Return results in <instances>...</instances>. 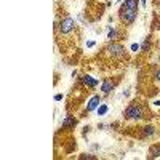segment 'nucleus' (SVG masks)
Wrapping results in <instances>:
<instances>
[{"label": "nucleus", "instance_id": "nucleus-6", "mask_svg": "<svg viewBox=\"0 0 160 160\" xmlns=\"http://www.w3.org/2000/svg\"><path fill=\"white\" fill-rule=\"evenodd\" d=\"M101 90H102V93H111L112 90H114V83H112V80H109V78H106L104 82L101 83Z\"/></svg>", "mask_w": 160, "mask_h": 160}, {"label": "nucleus", "instance_id": "nucleus-16", "mask_svg": "<svg viewBox=\"0 0 160 160\" xmlns=\"http://www.w3.org/2000/svg\"><path fill=\"white\" fill-rule=\"evenodd\" d=\"M62 99V95H55V101H61Z\"/></svg>", "mask_w": 160, "mask_h": 160}, {"label": "nucleus", "instance_id": "nucleus-7", "mask_svg": "<svg viewBox=\"0 0 160 160\" xmlns=\"http://www.w3.org/2000/svg\"><path fill=\"white\" fill-rule=\"evenodd\" d=\"M82 82H83V85L91 87V88L98 85V80H96V78H93L91 75H83V77H82Z\"/></svg>", "mask_w": 160, "mask_h": 160}, {"label": "nucleus", "instance_id": "nucleus-19", "mask_svg": "<svg viewBox=\"0 0 160 160\" xmlns=\"http://www.w3.org/2000/svg\"><path fill=\"white\" fill-rule=\"evenodd\" d=\"M93 45H95V42H88V43H87V47H88V48H91Z\"/></svg>", "mask_w": 160, "mask_h": 160}, {"label": "nucleus", "instance_id": "nucleus-2", "mask_svg": "<svg viewBox=\"0 0 160 160\" xmlns=\"http://www.w3.org/2000/svg\"><path fill=\"white\" fill-rule=\"evenodd\" d=\"M125 117L127 118H135L139 120L142 117V108L139 104H130L128 108L125 109Z\"/></svg>", "mask_w": 160, "mask_h": 160}, {"label": "nucleus", "instance_id": "nucleus-21", "mask_svg": "<svg viewBox=\"0 0 160 160\" xmlns=\"http://www.w3.org/2000/svg\"><path fill=\"white\" fill-rule=\"evenodd\" d=\"M118 2H122V0H118Z\"/></svg>", "mask_w": 160, "mask_h": 160}, {"label": "nucleus", "instance_id": "nucleus-20", "mask_svg": "<svg viewBox=\"0 0 160 160\" xmlns=\"http://www.w3.org/2000/svg\"><path fill=\"white\" fill-rule=\"evenodd\" d=\"M146 2H148V0H141V3H142V7H146Z\"/></svg>", "mask_w": 160, "mask_h": 160}, {"label": "nucleus", "instance_id": "nucleus-5", "mask_svg": "<svg viewBox=\"0 0 160 160\" xmlns=\"http://www.w3.org/2000/svg\"><path fill=\"white\" fill-rule=\"evenodd\" d=\"M99 102H101V96H93V98L90 99L88 106H87V111H88V112H91V111L98 109V108H99Z\"/></svg>", "mask_w": 160, "mask_h": 160}, {"label": "nucleus", "instance_id": "nucleus-18", "mask_svg": "<svg viewBox=\"0 0 160 160\" xmlns=\"http://www.w3.org/2000/svg\"><path fill=\"white\" fill-rule=\"evenodd\" d=\"M155 78H157V82H160V71H157V74H155Z\"/></svg>", "mask_w": 160, "mask_h": 160}, {"label": "nucleus", "instance_id": "nucleus-9", "mask_svg": "<svg viewBox=\"0 0 160 160\" xmlns=\"http://www.w3.org/2000/svg\"><path fill=\"white\" fill-rule=\"evenodd\" d=\"M149 154H151V157H160V144L151 146V149H149Z\"/></svg>", "mask_w": 160, "mask_h": 160}, {"label": "nucleus", "instance_id": "nucleus-13", "mask_svg": "<svg viewBox=\"0 0 160 160\" xmlns=\"http://www.w3.org/2000/svg\"><path fill=\"white\" fill-rule=\"evenodd\" d=\"M115 37H117V31H115V29H109V34H108V38H109V40H114Z\"/></svg>", "mask_w": 160, "mask_h": 160}, {"label": "nucleus", "instance_id": "nucleus-12", "mask_svg": "<svg viewBox=\"0 0 160 160\" xmlns=\"http://www.w3.org/2000/svg\"><path fill=\"white\" fill-rule=\"evenodd\" d=\"M154 135V128L152 127H144V136H151Z\"/></svg>", "mask_w": 160, "mask_h": 160}, {"label": "nucleus", "instance_id": "nucleus-17", "mask_svg": "<svg viewBox=\"0 0 160 160\" xmlns=\"http://www.w3.org/2000/svg\"><path fill=\"white\" fill-rule=\"evenodd\" d=\"M80 158H96V157H95V155H82Z\"/></svg>", "mask_w": 160, "mask_h": 160}, {"label": "nucleus", "instance_id": "nucleus-4", "mask_svg": "<svg viewBox=\"0 0 160 160\" xmlns=\"http://www.w3.org/2000/svg\"><path fill=\"white\" fill-rule=\"evenodd\" d=\"M108 51L111 53L112 56H122L125 53V48L122 45H118V43H112V45L108 47Z\"/></svg>", "mask_w": 160, "mask_h": 160}, {"label": "nucleus", "instance_id": "nucleus-10", "mask_svg": "<svg viewBox=\"0 0 160 160\" xmlns=\"http://www.w3.org/2000/svg\"><path fill=\"white\" fill-rule=\"evenodd\" d=\"M125 7L133 8V10H138V0H125Z\"/></svg>", "mask_w": 160, "mask_h": 160}, {"label": "nucleus", "instance_id": "nucleus-8", "mask_svg": "<svg viewBox=\"0 0 160 160\" xmlns=\"http://www.w3.org/2000/svg\"><path fill=\"white\" fill-rule=\"evenodd\" d=\"M74 125H77V120L74 118V117H66L64 118V122H62V128H69V127H74Z\"/></svg>", "mask_w": 160, "mask_h": 160}, {"label": "nucleus", "instance_id": "nucleus-3", "mask_svg": "<svg viewBox=\"0 0 160 160\" xmlns=\"http://www.w3.org/2000/svg\"><path fill=\"white\" fill-rule=\"evenodd\" d=\"M74 28H75V22H74V19L72 18H64L61 22H59V32L61 34H69V32H72L74 31Z\"/></svg>", "mask_w": 160, "mask_h": 160}, {"label": "nucleus", "instance_id": "nucleus-14", "mask_svg": "<svg viewBox=\"0 0 160 160\" xmlns=\"http://www.w3.org/2000/svg\"><path fill=\"white\" fill-rule=\"evenodd\" d=\"M149 40H151L149 37L146 38V42H144V45H142V48H144V50H149Z\"/></svg>", "mask_w": 160, "mask_h": 160}, {"label": "nucleus", "instance_id": "nucleus-15", "mask_svg": "<svg viewBox=\"0 0 160 160\" xmlns=\"http://www.w3.org/2000/svg\"><path fill=\"white\" fill-rule=\"evenodd\" d=\"M139 48H141V47H139L138 43H133V45H131V51H138Z\"/></svg>", "mask_w": 160, "mask_h": 160}, {"label": "nucleus", "instance_id": "nucleus-1", "mask_svg": "<svg viewBox=\"0 0 160 160\" xmlns=\"http://www.w3.org/2000/svg\"><path fill=\"white\" fill-rule=\"evenodd\" d=\"M136 13H138V10H133V8H128V7L123 5L120 8V19L125 24H133L136 19Z\"/></svg>", "mask_w": 160, "mask_h": 160}, {"label": "nucleus", "instance_id": "nucleus-11", "mask_svg": "<svg viewBox=\"0 0 160 160\" xmlns=\"http://www.w3.org/2000/svg\"><path fill=\"white\" fill-rule=\"evenodd\" d=\"M109 111L108 108V104H99V108H98V115H106Z\"/></svg>", "mask_w": 160, "mask_h": 160}]
</instances>
